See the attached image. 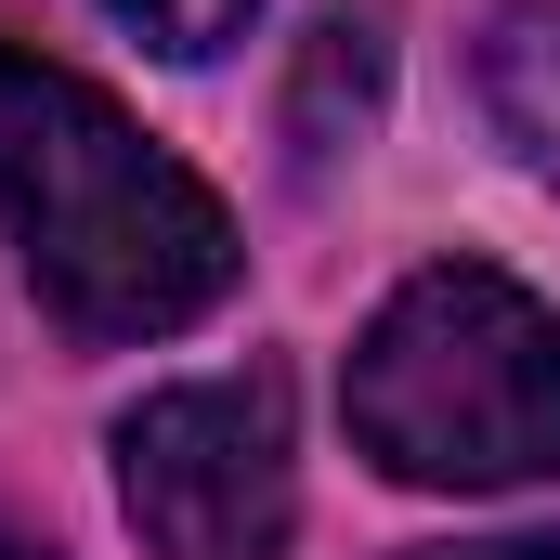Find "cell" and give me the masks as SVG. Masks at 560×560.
<instances>
[{"mask_svg": "<svg viewBox=\"0 0 560 560\" xmlns=\"http://www.w3.org/2000/svg\"><path fill=\"white\" fill-rule=\"evenodd\" d=\"M443 560H560V535H495V548H443Z\"/></svg>", "mask_w": 560, "mask_h": 560, "instance_id": "obj_7", "label": "cell"}, {"mask_svg": "<svg viewBox=\"0 0 560 560\" xmlns=\"http://www.w3.org/2000/svg\"><path fill=\"white\" fill-rule=\"evenodd\" d=\"M0 235L79 339H170L235 287L222 196L39 52H0Z\"/></svg>", "mask_w": 560, "mask_h": 560, "instance_id": "obj_1", "label": "cell"}, {"mask_svg": "<svg viewBox=\"0 0 560 560\" xmlns=\"http://www.w3.org/2000/svg\"><path fill=\"white\" fill-rule=\"evenodd\" d=\"M105 13H118V26H143L156 52H183V66H196V52H222V39L248 26V0H105Z\"/></svg>", "mask_w": 560, "mask_h": 560, "instance_id": "obj_6", "label": "cell"}, {"mask_svg": "<svg viewBox=\"0 0 560 560\" xmlns=\"http://www.w3.org/2000/svg\"><path fill=\"white\" fill-rule=\"evenodd\" d=\"M378 66H392V39H378V0H326V26H313V52H300V105H287L300 170H326L339 143L365 131V105H378Z\"/></svg>", "mask_w": 560, "mask_h": 560, "instance_id": "obj_4", "label": "cell"}, {"mask_svg": "<svg viewBox=\"0 0 560 560\" xmlns=\"http://www.w3.org/2000/svg\"><path fill=\"white\" fill-rule=\"evenodd\" d=\"M352 443L392 482L495 495L560 469V313L482 261H430L378 300L352 352Z\"/></svg>", "mask_w": 560, "mask_h": 560, "instance_id": "obj_2", "label": "cell"}, {"mask_svg": "<svg viewBox=\"0 0 560 560\" xmlns=\"http://www.w3.org/2000/svg\"><path fill=\"white\" fill-rule=\"evenodd\" d=\"M482 92H495L509 143H522V156L560 183V0H522V13L495 26V52H482Z\"/></svg>", "mask_w": 560, "mask_h": 560, "instance_id": "obj_5", "label": "cell"}, {"mask_svg": "<svg viewBox=\"0 0 560 560\" xmlns=\"http://www.w3.org/2000/svg\"><path fill=\"white\" fill-rule=\"evenodd\" d=\"M118 495L156 560H275L287 548V378H183L118 418Z\"/></svg>", "mask_w": 560, "mask_h": 560, "instance_id": "obj_3", "label": "cell"}]
</instances>
